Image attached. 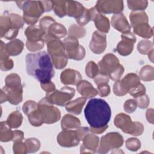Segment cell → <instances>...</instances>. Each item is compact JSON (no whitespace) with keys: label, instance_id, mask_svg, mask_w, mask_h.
<instances>
[{"label":"cell","instance_id":"cell-1","mask_svg":"<svg viewBox=\"0 0 154 154\" xmlns=\"http://www.w3.org/2000/svg\"><path fill=\"white\" fill-rule=\"evenodd\" d=\"M26 71L28 75L38 82L45 83L50 81L55 75V70L51 58L46 51L28 54L25 57Z\"/></svg>","mask_w":154,"mask_h":154},{"label":"cell","instance_id":"cell-2","mask_svg":"<svg viewBox=\"0 0 154 154\" xmlns=\"http://www.w3.org/2000/svg\"><path fill=\"white\" fill-rule=\"evenodd\" d=\"M84 115L90 127L99 128L108 125L111 117V109L105 100L91 99L84 109Z\"/></svg>","mask_w":154,"mask_h":154},{"label":"cell","instance_id":"cell-3","mask_svg":"<svg viewBox=\"0 0 154 154\" xmlns=\"http://www.w3.org/2000/svg\"><path fill=\"white\" fill-rule=\"evenodd\" d=\"M45 42L47 45L48 53L51 57L54 67L57 69L64 68L68 63L65 48L63 42L46 34L44 37Z\"/></svg>","mask_w":154,"mask_h":154},{"label":"cell","instance_id":"cell-4","mask_svg":"<svg viewBox=\"0 0 154 154\" xmlns=\"http://www.w3.org/2000/svg\"><path fill=\"white\" fill-rule=\"evenodd\" d=\"M17 7L23 11V19L28 25H34L45 12L41 1H19L16 2Z\"/></svg>","mask_w":154,"mask_h":154},{"label":"cell","instance_id":"cell-5","mask_svg":"<svg viewBox=\"0 0 154 154\" xmlns=\"http://www.w3.org/2000/svg\"><path fill=\"white\" fill-rule=\"evenodd\" d=\"M38 105L43 118L44 123L52 124L60 119L61 112L59 109L54 106V104L46 97L42 98L38 102Z\"/></svg>","mask_w":154,"mask_h":154},{"label":"cell","instance_id":"cell-6","mask_svg":"<svg viewBox=\"0 0 154 154\" xmlns=\"http://www.w3.org/2000/svg\"><path fill=\"white\" fill-rule=\"evenodd\" d=\"M124 140L120 134L112 132L102 137L97 152L99 153H106L109 150L117 149L122 146Z\"/></svg>","mask_w":154,"mask_h":154},{"label":"cell","instance_id":"cell-7","mask_svg":"<svg viewBox=\"0 0 154 154\" xmlns=\"http://www.w3.org/2000/svg\"><path fill=\"white\" fill-rule=\"evenodd\" d=\"M66 54L68 59L80 61L85 56V50L83 46L79 45L78 38L68 36L63 40Z\"/></svg>","mask_w":154,"mask_h":154},{"label":"cell","instance_id":"cell-8","mask_svg":"<svg viewBox=\"0 0 154 154\" xmlns=\"http://www.w3.org/2000/svg\"><path fill=\"white\" fill-rule=\"evenodd\" d=\"M75 90L73 88L65 86L60 90H55L54 92L46 94V96L51 103L58 106H65L74 97Z\"/></svg>","mask_w":154,"mask_h":154},{"label":"cell","instance_id":"cell-9","mask_svg":"<svg viewBox=\"0 0 154 154\" xmlns=\"http://www.w3.org/2000/svg\"><path fill=\"white\" fill-rule=\"evenodd\" d=\"M22 85L15 87H2L1 92V103L8 101L12 105H17L22 101Z\"/></svg>","mask_w":154,"mask_h":154},{"label":"cell","instance_id":"cell-10","mask_svg":"<svg viewBox=\"0 0 154 154\" xmlns=\"http://www.w3.org/2000/svg\"><path fill=\"white\" fill-rule=\"evenodd\" d=\"M101 14H119L123 10V1L117 0H103L97 1L94 6Z\"/></svg>","mask_w":154,"mask_h":154},{"label":"cell","instance_id":"cell-11","mask_svg":"<svg viewBox=\"0 0 154 154\" xmlns=\"http://www.w3.org/2000/svg\"><path fill=\"white\" fill-rule=\"evenodd\" d=\"M120 64L119 60L115 55L112 53H108L99 61L97 65L99 73L108 76L116 70Z\"/></svg>","mask_w":154,"mask_h":154},{"label":"cell","instance_id":"cell-12","mask_svg":"<svg viewBox=\"0 0 154 154\" xmlns=\"http://www.w3.org/2000/svg\"><path fill=\"white\" fill-rule=\"evenodd\" d=\"M121 37L122 40L117 44L116 51L120 55H129L133 51L134 43L137 40L136 37L131 31H128L122 33Z\"/></svg>","mask_w":154,"mask_h":154},{"label":"cell","instance_id":"cell-13","mask_svg":"<svg viewBox=\"0 0 154 154\" xmlns=\"http://www.w3.org/2000/svg\"><path fill=\"white\" fill-rule=\"evenodd\" d=\"M58 144L64 147H72L78 146L80 140L76 129H63L57 137Z\"/></svg>","mask_w":154,"mask_h":154},{"label":"cell","instance_id":"cell-14","mask_svg":"<svg viewBox=\"0 0 154 154\" xmlns=\"http://www.w3.org/2000/svg\"><path fill=\"white\" fill-rule=\"evenodd\" d=\"M89 10L91 16V20L94 22L97 31L105 34L108 32L110 28V23L108 18L100 13L95 7L90 8Z\"/></svg>","mask_w":154,"mask_h":154},{"label":"cell","instance_id":"cell-15","mask_svg":"<svg viewBox=\"0 0 154 154\" xmlns=\"http://www.w3.org/2000/svg\"><path fill=\"white\" fill-rule=\"evenodd\" d=\"M106 35L99 31H95L92 35L89 47L90 50L95 54L103 53L106 48Z\"/></svg>","mask_w":154,"mask_h":154},{"label":"cell","instance_id":"cell-16","mask_svg":"<svg viewBox=\"0 0 154 154\" xmlns=\"http://www.w3.org/2000/svg\"><path fill=\"white\" fill-rule=\"evenodd\" d=\"M99 138L93 134H88L82 140L80 147V153H95L99 146Z\"/></svg>","mask_w":154,"mask_h":154},{"label":"cell","instance_id":"cell-17","mask_svg":"<svg viewBox=\"0 0 154 154\" xmlns=\"http://www.w3.org/2000/svg\"><path fill=\"white\" fill-rule=\"evenodd\" d=\"M81 80H82L81 73L74 69H65L60 75L61 82L64 85H76Z\"/></svg>","mask_w":154,"mask_h":154},{"label":"cell","instance_id":"cell-18","mask_svg":"<svg viewBox=\"0 0 154 154\" xmlns=\"http://www.w3.org/2000/svg\"><path fill=\"white\" fill-rule=\"evenodd\" d=\"M111 23L114 28L122 33L131 31V26L126 16L122 13L114 14L111 17Z\"/></svg>","mask_w":154,"mask_h":154},{"label":"cell","instance_id":"cell-19","mask_svg":"<svg viewBox=\"0 0 154 154\" xmlns=\"http://www.w3.org/2000/svg\"><path fill=\"white\" fill-rule=\"evenodd\" d=\"M76 89L78 93L86 99H91L98 94L97 90L86 80H81L76 85Z\"/></svg>","mask_w":154,"mask_h":154},{"label":"cell","instance_id":"cell-20","mask_svg":"<svg viewBox=\"0 0 154 154\" xmlns=\"http://www.w3.org/2000/svg\"><path fill=\"white\" fill-rule=\"evenodd\" d=\"M46 32L36 25H30L25 31V35L27 40L31 42H38L44 39Z\"/></svg>","mask_w":154,"mask_h":154},{"label":"cell","instance_id":"cell-21","mask_svg":"<svg viewBox=\"0 0 154 154\" xmlns=\"http://www.w3.org/2000/svg\"><path fill=\"white\" fill-rule=\"evenodd\" d=\"M6 49L5 44L1 40L0 45V69L2 71H8L13 69V61L9 58Z\"/></svg>","mask_w":154,"mask_h":154},{"label":"cell","instance_id":"cell-22","mask_svg":"<svg viewBox=\"0 0 154 154\" xmlns=\"http://www.w3.org/2000/svg\"><path fill=\"white\" fill-rule=\"evenodd\" d=\"M132 123L131 118L128 115L122 112L117 114L114 119L115 126L126 134H128Z\"/></svg>","mask_w":154,"mask_h":154},{"label":"cell","instance_id":"cell-23","mask_svg":"<svg viewBox=\"0 0 154 154\" xmlns=\"http://www.w3.org/2000/svg\"><path fill=\"white\" fill-rule=\"evenodd\" d=\"M67 15L75 18H79L84 12L85 8L80 2L75 1H67Z\"/></svg>","mask_w":154,"mask_h":154},{"label":"cell","instance_id":"cell-24","mask_svg":"<svg viewBox=\"0 0 154 154\" xmlns=\"http://www.w3.org/2000/svg\"><path fill=\"white\" fill-rule=\"evenodd\" d=\"M87 99L84 97L77 98L73 100L69 101L66 105V109L73 114L78 115L81 114L82 108L86 102Z\"/></svg>","mask_w":154,"mask_h":154},{"label":"cell","instance_id":"cell-25","mask_svg":"<svg viewBox=\"0 0 154 154\" xmlns=\"http://www.w3.org/2000/svg\"><path fill=\"white\" fill-rule=\"evenodd\" d=\"M81 125L79 119L71 114H65L61 121L62 129H76Z\"/></svg>","mask_w":154,"mask_h":154},{"label":"cell","instance_id":"cell-26","mask_svg":"<svg viewBox=\"0 0 154 154\" xmlns=\"http://www.w3.org/2000/svg\"><path fill=\"white\" fill-rule=\"evenodd\" d=\"M46 34L53 38L60 40L66 37L67 31L64 25L60 23L55 22L50 26Z\"/></svg>","mask_w":154,"mask_h":154},{"label":"cell","instance_id":"cell-27","mask_svg":"<svg viewBox=\"0 0 154 154\" xmlns=\"http://www.w3.org/2000/svg\"><path fill=\"white\" fill-rule=\"evenodd\" d=\"M24 43L19 39H13L5 44V49L10 56H17L23 51Z\"/></svg>","mask_w":154,"mask_h":154},{"label":"cell","instance_id":"cell-28","mask_svg":"<svg viewBox=\"0 0 154 154\" xmlns=\"http://www.w3.org/2000/svg\"><path fill=\"white\" fill-rule=\"evenodd\" d=\"M129 19L131 26H135L143 24L148 23L149 19L147 14L144 11H134L129 14Z\"/></svg>","mask_w":154,"mask_h":154},{"label":"cell","instance_id":"cell-29","mask_svg":"<svg viewBox=\"0 0 154 154\" xmlns=\"http://www.w3.org/2000/svg\"><path fill=\"white\" fill-rule=\"evenodd\" d=\"M120 82L124 90L128 92L129 89L140 83V79L136 73H130L127 74L122 80H120Z\"/></svg>","mask_w":154,"mask_h":154},{"label":"cell","instance_id":"cell-30","mask_svg":"<svg viewBox=\"0 0 154 154\" xmlns=\"http://www.w3.org/2000/svg\"><path fill=\"white\" fill-rule=\"evenodd\" d=\"M134 32L144 38H150L152 37L153 28L148 23H143L135 26Z\"/></svg>","mask_w":154,"mask_h":154},{"label":"cell","instance_id":"cell-31","mask_svg":"<svg viewBox=\"0 0 154 154\" xmlns=\"http://www.w3.org/2000/svg\"><path fill=\"white\" fill-rule=\"evenodd\" d=\"M23 116L19 111H14L11 112L7 119V123L11 128H17L22 123Z\"/></svg>","mask_w":154,"mask_h":154},{"label":"cell","instance_id":"cell-32","mask_svg":"<svg viewBox=\"0 0 154 154\" xmlns=\"http://www.w3.org/2000/svg\"><path fill=\"white\" fill-rule=\"evenodd\" d=\"M13 131L8 126L7 122H1L0 123V141L2 142H8L12 141Z\"/></svg>","mask_w":154,"mask_h":154},{"label":"cell","instance_id":"cell-33","mask_svg":"<svg viewBox=\"0 0 154 154\" xmlns=\"http://www.w3.org/2000/svg\"><path fill=\"white\" fill-rule=\"evenodd\" d=\"M16 29L13 27L10 17L8 14H2L0 17V36L3 37L4 35L9 30Z\"/></svg>","mask_w":154,"mask_h":154},{"label":"cell","instance_id":"cell-34","mask_svg":"<svg viewBox=\"0 0 154 154\" xmlns=\"http://www.w3.org/2000/svg\"><path fill=\"white\" fill-rule=\"evenodd\" d=\"M139 78L144 81H152L154 79V69L150 65L141 67L139 72Z\"/></svg>","mask_w":154,"mask_h":154},{"label":"cell","instance_id":"cell-35","mask_svg":"<svg viewBox=\"0 0 154 154\" xmlns=\"http://www.w3.org/2000/svg\"><path fill=\"white\" fill-rule=\"evenodd\" d=\"M27 117L29 122L33 126H40L43 125V123H44L43 116L38 108L28 115Z\"/></svg>","mask_w":154,"mask_h":154},{"label":"cell","instance_id":"cell-36","mask_svg":"<svg viewBox=\"0 0 154 154\" xmlns=\"http://www.w3.org/2000/svg\"><path fill=\"white\" fill-rule=\"evenodd\" d=\"M54 11L59 17H63L67 15V1H52Z\"/></svg>","mask_w":154,"mask_h":154},{"label":"cell","instance_id":"cell-37","mask_svg":"<svg viewBox=\"0 0 154 154\" xmlns=\"http://www.w3.org/2000/svg\"><path fill=\"white\" fill-rule=\"evenodd\" d=\"M86 34V30L84 28L76 24H73L69 28L68 35L76 38H82Z\"/></svg>","mask_w":154,"mask_h":154},{"label":"cell","instance_id":"cell-38","mask_svg":"<svg viewBox=\"0 0 154 154\" xmlns=\"http://www.w3.org/2000/svg\"><path fill=\"white\" fill-rule=\"evenodd\" d=\"M128 8L134 11H143L148 5V1L146 0H130L127 1Z\"/></svg>","mask_w":154,"mask_h":154},{"label":"cell","instance_id":"cell-39","mask_svg":"<svg viewBox=\"0 0 154 154\" xmlns=\"http://www.w3.org/2000/svg\"><path fill=\"white\" fill-rule=\"evenodd\" d=\"M24 143L26 145L28 153H35L38 151L40 147V142L35 138H27Z\"/></svg>","mask_w":154,"mask_h":154},{"label":"cell","instance_id":"cell-40","mask_svg":"<svg viewBox=\"0 0 154 154\" xmlns=\"http://www.w3.org/2000/svg\"><path fill=\"white\" fill-rule=\"evenodd\" d=\"M5 85L8 87H15L22 85L20 77L17 73H10L8 75L5 79Z\"/></svg>","mask_w":154,"mask_h":154},{"label":"cell","instance_id":"cell-41","mask_svg":"<svg viewBox=\"0 0 154 154\" xmlns=\"http://www.w3.org/2000/svg\"><path fill=\"white\" fill-rule=\"evenodd\" d=\"M85 72L86 75L89 78H94L99 72L98 65L96 64L93 61H90L88 62L85 66Z\"/></svg>","mask_w":154,"mask_h":154},{"label":"cell","instance_id":"cell-42","mask_svg":"<svg viewBox=\"0 0 154 154\" xmlns=\"http://www.w3.org/2000/svg\"><path fill=\"white\" fill-rule=\"evenodd\" d=\"M138 51L143 55H147L153 49V43L151 41L144 39L141 40L137 45Z\"/></svg>","mask_w":154,"mask_h":154},{"label":"cell","instance_id":"cell-43","mask_svg":"<svg viewBox=\"0 0 154 154\" xmlns=\"http://www.w3.org/2000/svg\"><path fill=\"white\" fill-rule=\"evenodd\" d=\"M143 132L144 126L141 123L139 122H132L128 134L133 136H139L141 135Z\"/></svg>","mask_w":154,"mask_h":154},{"label":"cell","instance_id":"cell-44","mask_svg":"<svg viewBox=\"0 0 154 154\" xmlns=\"http://www.w3.org/2000/svg\"><path fill=\"white\" fill-rule=\"evenodd\" d=\"M126 148L131 151L136 152L141 147V142L137 138H129L125 141Z\"/></svg>","mask_w":154,"mask_h":154},{"label":"cell","instance_id":"cell-45","mask_svg":"<svg viewBox=\"0 0 154 154\" xmlns=\"http://www.w3.org/2000/svg\"><path fill=\"white\" fill-rule=\"evenodd\" d=\"M128 93L134 98H137L146 94V87L143 84L140 83L137 85L129 89Z\"/></svg>","mask_w":154,"mask_h":154},{"label":"cell","instance_id":"cell-46","mask_svg":"<svg viewBox=\"0 0 154 154\" xmlns=\"http://www.w3.org/2000/svg\"><path fill=\"white\" fill-rule=\"evenodd\" d=\"M38 108V103L34 100H29L25 102L22 106V111L24 114L27 116L32 112L34 111Z\"/></svg>","mask_w":154,"mask_h":154},{"label":"cell","instance_id":"cell-47","mask_svg":"<svg viewBox=\"0 0 154 154\" xmlns=\"http://www.w3.org/2000/svg\"><path fill=\"white\" fill-rule=\"evenodd\" d=\"M8 15L10 17L13 26L14 28L19 30L23 26L25 22L23 20V17L15 13H10L8 14Z\"/></svg>","mask_w":154,"mask_h":154},{"label":"cell","instance_id":"cell-48","mask_svg":"<svg viewBox=\"0 0 154 154\" xmlns=\"http://www.w3.org/2000/svg\"><path fill=\"white\" fill-rule=\"evenodd\" d=\"M45 43V42L44 39L34 42H31L26 40V49L31 52H36L44 48Z\"/></svg>","mask_w":154,"mask_h":154},{"label":"cell","instance_id":"cell-49","mask_svg":"<svg viewBox=\"0 0 154 154\" xmlns=\"http://www.w3.org/2000/svg\"><path fill=\"white\" fill-rule=\"evenodd\" d=\"M55 22V20H54V18H52L51 16H44L43 17H42L39 22V26L40 27V28H42L43 30H44L45 31H46L47 32L49 28L50 27V26L54 23Z\"/></svg>","mask_w":154,"mask_h":154},{"label":"cell","instance_id":"cell-50","mask_svg":"<svg viewBox=\"0 0 154 154\" xmlns=\"http://www.w3.org/2000/svg\"><path fill=\"white\" fill-rule=\"evenodd\" d=\"M91 20V16L89 9L85 8L83 14L78 19H76V21L78 25L84 26L87 25Z\"/></svg>","mask_w":154,"mask_h":154},{"label":"cell","instance_id":"cell-51","mask_svg":"<svg viewBox=\"0 0 154 154\" xmlns=\"http://www.w3.org/2000/svg\"><path fill=\"white\" fill-rule=\"evenodd\" d=\"M137 107V102L135 99H130L126 100L123 104V108L125 112L128 113H132L134 112Z\"/></svg>","mask_w":154,"mask_h":154},{"label":"cell","instance_id":"cell-52","mask_svg":"<svg viewBox=\"0 0 154 154\" xmlns=\"http://www.w3.org/2000/svg\"><path fill=\"white\" fill-rule=\"evenodd\" d=\"M13 152L15 154H25L27 153V149L25 143L18 141L13 143Z\"/></svg>","mask_w":154,"mask_h":154},{"label":"cell","instance_id":"cell-53","mask_svg":"<svg viewBox=\"0 0 154 154\" xmlns=\"http://www.w3.org/2000/svg\"><path fill=\"white\" fill-rule=\"evenodd\" d=\"M135 101L137 102V106L141 109L146 108L150 103V99L149 97L147 94H144L143 96H141L140 97H138L137 98H135Z\"/></svg>","mask_w":154,"mask_h":154},{"label":"cell","instance_id":"cell-54","mask_svg":"<svg viewBox=\"0 0 154 154\" xmlns=\"http://www.w3.org/2000/svg\"><path fill=\"white\" fill-rule=\"evenodd\" d=\"M97 92L101 97L108 96L111 91L110 87L108 83H102L97 85Z\"/></svg>","mask_w":154,"mask_h":154},{"label":"cell","instance_id":"cell-55","mask_svg":"<svg viewBox=\"0 0 154 154\" xmlns=\"http://www.w3.org/2000/svg\"><path fill=\"white\" fill-rule=\"evenodd\" d=\"M124 70L125 69L123 66L122 64H120L119 66L116 69V70L108 76V78L114 81H119L120 80L122 76L123 75L124 73Z\"/></svg>","mask_w":154,"mask_h":154},{"label":"cell","instance_id":"cell-56","mask_svg":"<svg viewBox=\"0 0 154 154\" xmlns=\"http://www.w3.org/2000/svg\"><path fill=\"white\" fill-rule=\"evenodd\" d=\"M112 90L114 94L117 96H123L128 93V92L122 87L120 82V80L116 81V82L114 84Z\"/></svg>","mask_w":154,"mask_h":154},{"label":"cell","instance_id":"cell-57","mask_svg":"<svg viewBox=\"0 0 154 154\" xmlns=\"http://www.w3.org/2000/svg\"><path fill=\"white\" fill-rule=\"evenodd\" d=\"M41 88L46 93V94H49L54 92L55 90V85L51 81H48L45 83L40 84Z\"/></svg>","mask_w":154,"mask_h":154},{"label":"cell","instance_id":"cell-58","mask_svg":"<svg viewBox=\"0 0 154 154\" xmlns=\"http://www.w3.org/2000/svg\"><path fill=\"white\" fill-rule=\"evenodd\" d=\"M76 131L77 132L78 136L79 138V140L82 141L83 138L88 134L90 130L88 127H81L79 126L78 128L76 129Z\"/></svg>","mask_w":154,"mask_h":154},{"label":"cell","instance_id":"cell-59","mask_svg":"<svg viewBox=\"0 0 154 154\" xmlns=\"http://www.w3.org/2000/svg\"><path fill=\"white\" fill-rule=\"evenodd\" d=\"M109 78L108 76L102 75V74H98L94 78V81L95 84L98 85L102 83H108L109 82Z\"/></svg>","mask_w":154,"mask_h":154},{"label":"cell","instance_id":"cell-60","mask_svg":"<svg viewBox=\"0 0 154 154\" xmlns=\"http://www.w3.org/2000/svg\"><path fill=\"white\" fill-rule=\"evenodd\" d=\"M24 138V133L20 130H15L13 131V137L12 141L13 143L22 141Z\"/></svg>","mask_w":154,"mask_h":154},{"label":"cell","instance_id":"cell-61","mask_svg":"<svg viewBox=\"0 0 154 154\" xmlns=\"http://www.w3.org/2000/svg\"><path fill=\"white\" fill-rule=\"evenodd\" d=\"M45 9V12L51 11L54 8L52 1H41Z\"/></svg>","mask_w":154,"mask_h":154},{"label":"cell","instance_id":"cell-62","mask_svg":"<svg viewBox=\"0 0 154 154\" xmlns=\"http://www.w3.org/2000/svg\"><path fill=\"white\" fill-rule=\"evenodd\" d=\"M108 125L99 128H94L90 127L89 128V130L91 133H93L94 134H102L108 128Z\"/></svg>","mask_w":154,"mask_h":154},{"label":"cell","instance_id":"cell-63","mask_svg":"<svg viewBox=\"0 0 154 154\" xmlns=\"http://www.w3.org/2000/svg\"><path fill=\"white\" fill-rule=\"evenodd\" d=\"M146 117L149 123L152 124L153 123V109L152 108L147 109L146 112Z\"/></svg>","mask_w":154,"mask_h":154},{"label":"cell","instance_id":"cell-64","mask_svg":"<svg viewBox=\"0 0 154 154\" xmlns=\"http://www.w3.org/2000/svg\"><path fill=\"white\" fill-rule=\"evenodd\" d=\"M148 57H149V59L152 61L153 62V49L152 50H151L149 53L148 54Z\"/></svg>","mask_w":154,"mask_h":154}]
</instances>
